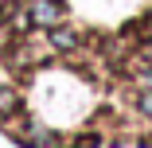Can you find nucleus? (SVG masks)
Listing matches in <instances>:
<instances>
[{"label": "nucleus", "instance_id": "nucleus-1", "mask_svg": "<svg viewBox=\"0 0 152 148\" xmlns=\"http://www.w3.org/2000/svg\"><path fill=\"white\" fill-rule=\"evenodd\" d=\"M31 16H35V23H43V27H55L58 20H63V4H58V0H35Z\"/></svg>", "mask_w": 152, "mask_h": 148}, {"label": "nucleus", "instance_id": "nucleus-2", "mask_svg": "<svg viewBox=\"0 0 152 148\" xmlns=\"http://www.w3.org/2000/svg\"><path fill=\"white\" fill-rule=\"evenodd\" d=\"M16 109V94L12 90H0V113H12Z\"/></svg>", "mask_w": 152, "mask_h": 148}, {"label": "nucleus", "instance_id": "nucleus-3", "mask_svg": "<svg viewBox=\"0 0 152 148\" xmlns=\"http://www.w3.org/2000/svg\"><path fill=\"white\" fill-rule=\"evenodd\" d=\"M55 47H74V35L70 31H55Z\"/></svg>", "mask_w": 152, "mask_h": 148}, {"label": "nucleus", "instance_id": "nucleus-4", "mask_svg": "<svg viewBox=\"0 0 152 148\" xmlns=\"http://www.w3.org/2000/svg\"><path fill=\"white\" fill-rule=\"evenodd\" d=\"M140 113L152 121V94H144V98H140Z\"/></svg>", "mask_w": 152, "mask_h": 148}]
</instances>
